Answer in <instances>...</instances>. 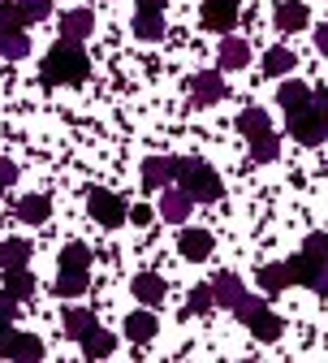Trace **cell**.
Masks as SVG:
<instances>
[{"mask_svg": "<svg viewBox=\"0 0 328 363\" xmlns=\"http://www.w3.org/2000/svg\"><path fill=\"white\" fill-rule=\"evenodd\" d=\"M251 65V48H247V43L242 39H225L220 43V69H247Z\"/></svg>", "mask_w": 328, "mask_h": 363, "instance_id": "obj_21", "label": "cell"}, {"mask_svg": "<svg viewBox=\"0 0 328 363\" xmlns=\"http://www.w3.org/2000/svg\"><path fill=\"white\" fill-rule=\"evenodd\" d=\"M242 294H247V286H242V277L238 272H220V277L212 281V298H216V307H238L242 303Z\"/></svg>", "mask_w": 328, "mask_h": 363, "instance_id": "obj_10", "label": "cell"}, {"mask_svg": "<svg viewBox=\"0 0 328 363\" xmlns=\"http://www.w3.org/2000/svg\"><path fill=\"white\" fill-rule=\"evenodd\" d=\"M177 247H181V259H208L212 255V234L208 230H181Z\"/></svg>", "mask_w": 328, "mask_h": 363, "instance_id": "obj_14", "label": "cell"}, {"mask_svg": "<svg viewBox=\"0 0 328 363\" xmlns=\"http://www.w3.org/2000/svg\"><path fill=\"white\" fill-rule=\"evenodd\" d=\"M276 100H281V108H285V113H298V108H307V104H311V86H307V82H298V78H290L285 86L276 91Z\"/></svg>", "mask_w": 328, "mask_h": 363, "instance_id": "obj_17", "label": "cell"}, {"mask_svg": "<svg viewBox=\"0 0 328 363\" xmlns=\"http://www.w3.org/2000/svg\"><path fill=\"white\" fill-rule=\"evenodd\" d=\"M311 108H315V113H319V117L328 121V91H319V96H311Z\"/></svg>", "mask_w": 328, "mask_h": 363, "instance_id": "obj_39", "label": "cell"}, {"mask_svg": "<svg viewBox=\"0 0 328 363\" xmlns=\"http://www.w3.org/2000/svg\"><path fill=\"white\" fill-rule=\"evenodd\" d=\"M86 208H91V216H96L100 225H108V230H113V225H121V220L130 216L125 199H121V195H113V191H100V186L86 195Z\"/></svg>", "mask_w": 328, "mask_h": 363, "instance_id": "obj_6", "label": "cell"}, {"mask_svg": "<svg viewBox=\"0 0 328 363\" xmlns=\"http://www.w3.org/2000/svg\"><path fill=\"white\" fill-rule=\"evenodd\" d=\"M238 130L247 134V139H255V134H264V130H272V125H268V113H264V108H242V113H238Z\"/></svg>", "mask_w": 328, "mask_h": 363, "instance_id": "obj_29", "label": "cell"}, {"mask_svg": "<svg viewBox=\"0 0 328 363\" xmlns=\"http://www.w3.org/2000/svg\"><path fill=\"white\" fill-rule=\"evenodd\" d=\"M138 9H152V13H160V9H164V0H138Z\"/></svg>", "mask_w": 328, "mask_h": 363, "instance_id": "obj_42", "label": "cell"}, {"mask_svg": "<svg viewBox=\"0 0 328 363\" xmlns=\"http://www.w3.org/2000/svg\"><path fill=\"white\" fill-rule=\"evenodd\" d=\"M251 143V160H259V164H268V160H276L281 156V139L272 130H264V134H255V139H247Z\"/></svg>", "mask_w": 328, "mask_h": 363, "instance_id": "obj_27", "label": "cell"}, {"mask_svg": "<svg viewBox=\"0 0 328 363\" xmlns=\"http://www.w3.org/2000/svg\"><path fill=\"white\" fill-rule=\"evenodd\" d=\"M191 208H195V199L186 195V191H164V199H160V216L169 225H181L186 216H191Z\"/></svg>", "mask_w": 328, "mask_h": 363, "instance_id": "obj_15", "label": "cell"}, {"mask_svg": "<svg viewBox=\"0 0 328 363\" xmlns=\"http://www.w3.org/2000/svg\"><path fill=\"white\" fill-rule=\"evenodd\" d=\"M18 9H22L26 22H43V18H48V9H52V0H18Z\"/></svg>", "mask_w": 328, "mask_h": 363, "instance_id": "obj_34", "label": "cell"}, {"mask_svg": "<svg viewBox=\"0 0 328 363\" xmlns=\"http://www.w3.org/2000/svg\"><path fill=\"white\" fill-rule=\"evenodd\" d=\"M294 65H298V57L290 48H268V57H264V74L268 78H285Z\"/></svg>", "mask_w": 328, "mask_h": 363, "instance_id": "obj_26", "label": "cell"}, {"mask_svg": "<svg viewBox=\"0 0 328 363\" xmlns=\"http://www.w3.org/2000/svg\"><path fill=\"white\" fill-rule=\"evenodd\" d=\"M173 182H181V191L191 195L195 203H216V199L225 195L216 169L203 164V160H177V177H173Z\"/></svg>", "mask_w": 328, "mask_h": 363, "instance_id": "obj_2", "label": "cell"}, {"mask_svg": "<svg viewBox=\"0 0 328 363\" xmlns=\"http://www.w3.org/2000/svg\"><path fill=\"white\" fill-rule=\"evenodd\" d=\"M61 268H91V251H86L82 242H69V247L61 251Z\"/></svg>", "mask_w": 328, "mask_h": 363, "instance_id": "obj_32", "label": "cell"}, {"mask_svg": "<svg viewBox=\"0 0 328 363\" xmlns=\"http://www.w3.org/2000/svg\"><path fill=\"white\" fill-rule=\"evenodd\" d=\"M302 255H311V259H328V234H307Z\"/></svg>", "mask_w": 328, "mask_h": 363, "instance_id": "obj_36", "label": "cell"}, {"mask_svg": "<svg viewBox=\"0 0 328 363\" xmlns=\"http://www.w3.org/2000/svg\"><path fill=\"white\" fill-rule=\"evenodd\" d=\"M26 52H30L26 30H0V57H5V61H22Z\"/></svg>", "mask_w": 328, "mask_h": 363, "instance_id": "obj_24", "label": "cell"}, {"mask_svg": "<svg viewBox=\"0 0 328 363\" xmlns=\"http://www.w3.org/2000/svg\"><path fill=\"white\" fill-rule=\"evenodd\" d=\"M22 26H26L22 9L13 5V0H0V30H22Z\"/></svg>", "mask_w": 328, "mask_h": 363, "instance_id": "obj_33", "label": "cell"}, {"mask_svg": "<svg viewBox=\"0 0 328 363\" xmlns=\"http://www.w3.org/2000/svg\"><path fill=\"white\" fill-rule=\"evenodd\" d=\"M134 35H138V39H147V43L164 39V18L152 13V9H138V18H134Z\"/></svg>", "mask_w": 328, "mask_h": 363, "instance_id": "obj_25", "label": "cell"}, {"mask_svg": "<svg viewBox=\"0 0 328 363\" xmlns=\"http://www.w3.org/2000/svg\"><path fill=\"white\" fill-rule=\"evenodd\" d=\"M199 22H203V30H233V22H238V0H203Z\"/></svg>", "mask_w": 328, "mask_h": 363, "instance_id": "obj_8", "label": "cell"}, {"mask_svg": "<svg viewBox=\"0 0 328 363\" xmlns=\"http://www.w3.org/2000/svg\"><path fill=\"white\" fill-rule=\"evenodd\" d=\"M130 220H138V225H147V220H152V212H147V208H130Z\"/></svg>", "mask_w": 328, "mask_h": 363, "instance_id": "obj_41", "label": "cell"}, {"mask_svg": "<svg viewBox=\"0 0 328 363\" xmlns=\"http://www.w3.org/2000/svg\"><path fill=\"white\" fill-rule=\"evenodd\" d=\"M307 5H298V0H281L276 5V13H272V22H276V30H285V35H294V30H302L307 26Z\"/></svg>", "mask_w": 328, "mask_h": 363, "instance_id": "obj_13", "label": "cell"}, {"mask_svg": "<svg viewBox=\"0 0 328 363\" xmlns=\"http://www.w3.org/2000/svg\"><path fill=\"white\" fill-rule=\"evenodd\" d=\"M86 74H91V61H86L78 39H61L57 48L43 57V82L48 86H78Z\"/></svg>", "mask_w": 328, "mask_h": 363, "instance_id": "obj_1", "label": "cell"}, {"mask_svg": "<svg viewBox=\"0 0 328 363\" xmlns=\"http://www.w3.org/2000/svg\"><path fill=\"white\" fill-rule=\"evenodd\" d=\"M285 117H290L285 125H290V134H294L298 143L315 147L319 139H328V121H324V117H319V113H315L311 104H307V108H298V113H285Z\"/></svg>", "mask_w": 328, "mask_h": 363, "instance_id": "obj_5", "label": "cell"}, {"mask_svg": "<svg viewBox=\"0 0 328 363\" xmlns=\"http://www.w3.org/2000/svg\"><path fill=\"white\" fill-rule=\"evenodd\" d=\"M26 259H30L26 238H5L0 242V268H26Z\"/></svg>", "mask_w": 328, "mask_h": 363, "instance_id": "obj_23", "label": "cell"}, {"mask_svg": "<svg viewBox=\"0 0 328 363\" xmlns=\"http://www.w3.org/2000/svg\"><path fill=\"white\" fill-rule=\"evenodd\" d=\"M13 177H18V169L9 160H0V195H5V186H13Z\"/></svg>", "mask_w": 328, "mask_h": 363, "instance_id": "obj_38", "label": "cell"}, {"mask_svg": "<svg viewBox=\"0 0 328 363\" xmlns=\"http://www.w3.org/2000/svg\"><path fill=\"white\" fill-rule=\"evenodd\" d=\"M130 294L143 303V307H160L164 303V281L156 277V272H138V277L130 281Z\"/></svg>", "mask_w": 328, "mask_h": 363, "instance_id": "obj_12", "label": "cell"}, {"mask_svg": "<svg viewBox=\"0 0 328 363\" xmlns=\"http://www.w3.org/2000/svg\"><path fill=\"white\" fill-rule=\"evenodd\" d=\"M91 30H96V18H91V9H69L65 18H61V39H86Z\"/></svg>", "mask_w": 328, "mask_h": 363, "instance_id": "obj_16", "label": "cell"}, {"mask_svg": "<svg viewBox=\"0 0 328 363\" xmlns=\"http://www.w3.org/2000/svg\"><path fill=\"white\" fill-rule=\"evenodd\" d=\"M173 177H177V160H173V156H152V160L143 164V186H147V191L169 186Z\"/></svg>", "mask_w": 328, "mask_h": 363, "instance_id": "obj_11", "label": "cell"}, {"mask_svg": "<svg viewBox=\"0 0 328 363\" xmlns=\"http://www.w3.org/2000/svg\"><path fill=\"white\" fill-rule=\"evenodd\" d=\"M86 286H91V268H61V277H57V294L61 298L86 294Z\"/></svg>", "mask_w": 328, "mask_h": 363, "instance_id": "obj_18", "label": "cell"}, {"mask_svg": "<svg viewBox=\"0 0 328 363\" xmlns=\"http://www.w3.org/2000/svg\"><path fill=\"white\" fill-rule=\"evenodd\" d=\"M0 354L13 359V363H35L43 354V342L35 333H5L0 337Z\"/></svg>", "mask_w": 328, "mask_h": 363, "instance_id": "obj_7", "label": "cell"}, {"mask_svg": "<svg viewBox=\"0 0 328 363\" xmlns=\"http://www.w3.org/2000/svg\"><path fill=\"white\" fill-rule=\"evenodd\" d=\"M5 290L22 303V298H30V294H35V277H30L26 268H5Z\"/></svg>", "mask_w": 328, "mask_h": 363, "instance_id": "obj_28", "label": "cell"}, {"mask_svg": "<svg viewBox=\"0 0 328 363\" xmlns=\"http://www.w3.org/2000/svg\"><path fill=\"white\" fill-rule=\"evenodd\" d=\"M156 315L152 311H134V315H125V337L130 342H152L156 337Z\"/></svg>", "mask_w": 328, "mask_h": 363, "instance_id": "obj_20", "label": "cell"}, {"mask_svg": "<svg viewBox=\"0 0 328 363\" xmlns=\"http://www.w3.org/2000/svg\"><path fill=\"white\" fill-rule=\"evenodd\" d=\"M61 325H65V333L74 337V342H82L91 329H96V315H91L86 307H65V315H61Z\"/></svg>", "mask_w": 328, "mask_h": 363, "instance_id": "obj_19", "label": "cell"}, {"mask_svg": "<svg viewBox=\"0 0 328 363\" xmlns=\"http://www.w3.org/2000/svg\"><path fill=\"white\" fill-rule=\"evenodd\" d=\"M13 315H18V298L9 290H0V320H13Z\"/></svg>", "mask_w": 328, "mask_h": 363, "instance_id": "obj_37", "label": "cell"}, {"mask_svg": "<svg viewBox=\"0 0 328 363\" xmlns=\"http://www.w3.org/2000/svg\"><path fill=\"white\" fill-rule=\"evenodd\" d=\"M233 311H238V320L259 337V342H276L281 337V320H276V315L268 311V303L264 298H251V294H242V303L238 307H233Z\"/></svg>", "mask_w": 328, "mask_h": 363, "instance_id": "obj_3", "label": "cell"}, {"mask_svg": "<svg viewBox=\"0 0 328 363\" xmlns=\"http://www.w3.org/2000/svg\"><path fill=\"white\" fill-rule=\"evenodd\" d=\"M259 286H264L268 294L285 290V286H290V272H285V264H268V268H259Z\"/></svg>", "mask_w": 328, "mask_h": 363, "instance_id": "obj_30", "label": "cell"}, {"mask_svg": "<svg viewBox=\"0 0 328 363\" xmlns=\"http://www.w3.org/2000/svg\"><path fill=\"white\" fill-rule=\"evenodd\" d=\"M212 307H216L212 286H195V290H191V311H195V315H203V311H212Z\"/></svg>", "mask_w": 328, "mask_h": 363, "instance_id": "obj_35", "label": "cell"}, {"mask_svg": "<svg viewBox=\"0 0 328 363\" xmlns=\"http://www.w3.org/2000/svg\"><path fill=\"white\" fill-rule=\"evenodd\" d=\"M191 96H195V104H220L225 96H229V86H225V78L216 74V69H203V74H195L191 78Z\"/></svg>", "mask_w": 328, "mask_h": 363, "instance_id": "obj_9", "label": "cell"}, {"mask_svg": "<svg viewBox=\"0 0 328 363\" xmlns=\"http://www.w3.org/2000/svg\"><path fill=\"white\" fill-rule=\"evenodd\" d=\"M18 216L26 220V225H43L52 216V199L48 195H26L22 203H18Z\"/></svg>", "mask_w": 328, "mask_h": 363, "instance_id": "obj_22", "label": "cell"}, {"mask_svg": "<svg viewBox=\"0 0 328 363\" xmlns=\"http://www.w3.org/2000/svg\"><path fill=\"white\" fill-rule=\"evenodd\" d=\"M5 333H9V320H0V337H5Z\"/></svg>", "mask_w": 328, "mask_h": 363, "instance_id": "obj_43", "label": "cell"}, {"mask_svg": "<svg viewBox=\"0 0 328 363\" xmlns=\"http://www.w3.org/2000/svg\"><path fill=\"white\" fill-rule=\"evenodd\" d=\"M82 350H86V359H104V354H113V337L100 333V329H91V333L82 337Z\"/></svg>", "mask_w": 328, "mask_h": 363, "instance_id": "obj_31", "label": "cell"}, {"mask_svg": "<svg viewBox=\"0 0 328 363\" xmlns=\"http://www.w3.org/2000/svg\"><path fill=\"white\" fill-rule=\"evenodd\" d=\"M285 272H290V281H298V286H307V290H315V294H328V259L294 255V259L285 264Z\"/></svg>", "mask_w": 328, "mask_h": 363, "instance_id": "obj_4", "label": "cell"}, {"mask_svg": "<svg viewBox=\"0 0 328 363\" xmlns=\"http://www.w3.org/2000/svg\"><path fill=\"white\" fill-rule=\"evenodd\" d=\"M315 48L328 57V26H319V30H315Z\"/></svg>", "mask_w": 328, "mask_h": 363, "instance_id": "obj_40", "label": "cell"}]
</instances>
